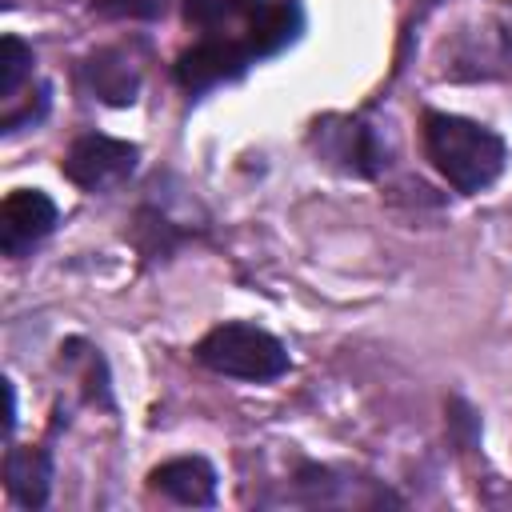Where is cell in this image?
<instances>
[{"instance_id":"1","label":"cell","mask_w":512,"mask_h":512,"mask_svg":"<svg viewBox=\"0 0 512 512\" xmlns=\"http://www.w3.org/2000/svg\"><path fill=\"white\" fill-rule=\"evenodd\" d=\"M424 152L464 196L492 188L508 164V148L492 128L452 112H424Z\"/></svg>"},{"instance_id":"2","label":"cell","mask_w":512,"mask_h":512,"mask_svg":"<svg viewBox=\"0 0 512 512\" xmlns=\"http://www.w3.org/2000/svg\"><path fill=\"white\" fill-rule=\"evenodd\" d=\"M196 360L220 376L252 380V384H264V380H276L288 372L284 344L256 324H216L196 344Z\"/></svg>"},{"instance_id":"3","label":"cell","mask_w":512,"mask_h":512,"mask_svg":"<svg viewBox=\"0 0 512 512\" xmlns=\"http://www.w3.org/2000/svg\"><path fill=\"white\" fill-rule=\"evenodd\" d=\"M136 144L128 140H112V136H80L68 156H64V176L84 188V192H104L112 184H120L124 176H132L136 168Z\"/></svg>"},{"instance_id":"4","label":"cell","mask_w":512,"mask_h":512,"mask_svg":"<svg viewBox=\"0 0 512 512\" xmlns=\"http://www.w3.org/2000/svg\"><path fill=\"white\" fill-rule=\"evenodd\" d=\"M56 220H60V212L40 188L8 192L4 204H0V248H4V256L16 260V256L32 252L56 228Z\"/></svg>"},{"instance_id":"5","label":"cell","mask_w":512,"mask_h":512,"mask_svg":"<svg viewBox=\"0 0 512 512\" xmlns=\"http://www.w3.org/2000/svg\"><path fill=\"white\" fill-rule=\"evenodd\" d=\"M248 64H256V60H252L244 40H200L188 52H180L176 80L188 92H204V88H216V84H228V80L244 76Z\"/></svg>"},{"instance_id":"6","label":"cell","mask_w":512,"mask_h":512,"mask_svg":"<svg viewBox=\"0 0 512 512\" xmlns=\"http://www.w3.org/2000/svg\"><path fill=\"white\" fill-rule=\"evenodd\" d=\"M316 144H320V156L328 164H336L352 176H376V168H380V144L364 120L324 116L316 124Z\"/></svg>"},{"instance_id":"7","label":"cell","mask_w":512,"mask_h":512,"mask_svg":"<svg viewBox=\"0 0 512 512\" xmlns=\"http://www.w3.org/2000/svg\"><path fill=\"white\" fill-rule=\"evenodd\" d=\"M152 488L164 492L176 504H192V508H208L216 500V472L208 460L200 456H176L160 468H152Z\"/></svg>"},{"instance_id":"8","label":"cell","mask_w":512,"mask_h":512,"mask_svg":"<svg viewBox=\"0 0 512 512\" xmlns=\"http://www.w3.org/2000/svg\"><path fill=\"white\" fill-rule=\"evenodd\" d=\"M304 28V12L296 0H264L252 16H248V52L252 60H264V56H276L280 48H288Z\"/></svg>"},{"instance_id":"9","label":"cell","mask_w":512,"mask_h":512,"mask_svg":"<svg viewBox=\"0 0 512 512\" xmlns=\"http://www.w3.org/2000/svg\"><path fill=\"white\" fill-rule=\"evenodd\" d=\"M4 488L20 508H40L52 488V456L48 448H8L4 456Z\"/></svg>"},{"instance_id":"10","label":"cell","mask_w":512,"mask_h":512,"mask_svg":"<svg viewBox=\"0 0 512 512\" xmlns=\"http://www.w3.org/2000/svg\"><path fill=\"white\" fill-rule=\"evenodd\" d=\"M80 84L104 104H132L140 88V72L124 52H96L80 64Z\"/></svg>"},{"instance_id":"11","label":"cell","mask_w":512,"mask_h":512,"mask_svg":"<svg viewBox=\"0 0 512 512\" xmlns=\"http://www.w3.org/2000/svg\"><path fill=\"white\" fill-rule=\"evenodd\" d=\"M264 0H184V20L196 28H220L236 16H252Z\"/></svg>"},{"instance_id":"12","label":"cell","mask_w":512,"mask_h":512,"mask_svg":"<svg viewBox=\"0 0 512 512\" xmlns=\"http://www.w3.org/2000/svg\"><path fill=\"white\" fill-rule=\"evenodd\" d=\"M28 72H32V48L20 36H4L0 40V100H12Z\"/></svg>"},{"instance_id":"13","label":"cell","mask_w":512,"mask_h":512,"mask_svg":"<svg viewBox=\"0 0 512 512\" xmlns=\"http://www.w3.org/2000/svg\"><path fill=\"white\" fill-rule=\"evenodd\" d=\"M100 16H128V20H152L164 12V0H92Z\"/></svg>"},{"instance_id":"14","label":"cell","mask_w":512,"mask_h":512,"mask_svg":"<svg viewBox=\"0 0 512 512\" xmlns=\"http://www.w3.org/2000/svg\"><path fill=\"white\" fill-rule=\"evenodd\" d=\"M424 4H440V0H424Z\"/></svg>"}]
</instances>
